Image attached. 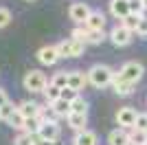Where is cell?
<instances>
[{
  "label": "cell",
  "instance_id": "1",
  "mask_svg": "<svg viewBox=\"0 0 147 145\" xmlns=\"http://www.w3.org/2000/svg\"><path fill=\"white\" fill-rule=\"evenodd\" d=\"M86 75H88V84H92L94 88H105V86L112 84V79H114L117 72L112 70L108 64H94Z\"/></svg>",
  "mask_w": 147,
  "mask_h": 145
},
{
  "label": "cell",
  "instance_id": "2",
  "mask_svg": "<svg viewBox=\"0 0 147 145\" xmlns=\"http://www.w3.org/2000/svg\"><path fill=\"white\" fill-rule=\"evenodd\" d=\"M70 40H77L81 44H101L105 40V33L103 31H90L81 24V26H75L70 31Z\"/></svg>",
  "mask_w": 147,
  "mask_h": 145
},
{
  "label": "cell",
  "instance_id": "3",
  "mask_svg": "<svg viewBox=\"0 0 147 145\" xmlns=\"http://www.w3.org/2000/svg\"><path fill=\"white\" fill-rule=\"evenodd\" d=\"M22 84L31 92H44V88L49 86V79H46V75L42 70H29L24 75V79H22Z\"/></svg>",
  "mask_w": 147,
  "mask_h": 145
},
{
  "label": "cell",
  "instance_id": "4",
  "mask_svg": "<svg viewBox=\"0 0 147 145\" xmlns=\"http://www.w3.org/2000/svg\"><path fill=\"white\" fill-rule=\"evenodd\" d=\"M143 72H145V68H143L141 62H125L117 75H119L121 79H125V81H129V84L136 86V81L143 77Z\"/></svg>",
  "mask_w": 147,
  "mask_h": 145
},
{
  "label": "cell",
  "instance_id": "5",
  "mask_svg": "<svg viewBox=\"0 0 147 145\" xmlns=\"http://www.w3.org/2000/svg\"><path fill=\"white\" fill-rule=\"evenodd\" d=\"M84 48H86V44L77 42V40H64L57 44L59 57H79V55H84Z\"/></svg>",
  "mask_w": 147,
  "mask_h": 145
},
{
  "label": "cell",
  "instance_id": "6",
  "mask_svg": "<svg viewBox=\"0 0 147 145\" xmlns=\"http://www.w3.org/2000/svg\"><path fill=\"white\" fill-rule=\"evenodd\" d=\"M90 13H92V9L86 2H75V5H70V9H68V16H70V20H73L77 26L86 24V20L90 18Z\"/></svg>",
  "mask_w": 147,
  "mask_h": 145
},
{
  "label": "cell",
  "instance_id": "7",
  "mask_svg": "<svg viewBox=\"0 0 147 145\" xmlns=\"http://www.w3.org/2000/svg\"><path fill=\"white\" fill-rule=\"evenodd\" d=\"M59 134H61V127L57 121H44L40 132H37V139L40 141H59Z\"/></svg>",
  "mask_w": 147,
  "mask_h": 145
},
{
  "label": "cell",
  "instance_id": "8",
  "mask_svg": "<svg viewBox=\"0 0 147 145\" xmlns=\"http://www.w3.org/2000/svg\"><path fill=\"white\" fill-rule=\"evenodd\" d=\"M136 112L134 108H129V106H125V108H119L117 112V123L121 125V130H132V127L136 125Z\"/></svg>",
  "mask_w": 147,
  "mask_h": 145
},
{
  "label": "cell",
  "instance_id": "9",
  "mask_svg": "<svg viewBox=\"0 0 147 145\" xmlns=\"http://www.w3.org/2000/svg\"><path fill=\"white\" fill-rule=\"evenodd\" d=\"M108 37L112 40L114 46H127V44L132 42V31H127L123 24H117V26L110 31V35H108Z\"/></svg>",
  "mask_w": 147,
  "mask_h": 145
},
{
  "label": "cell",
  "instance_id": "10",
  "mask_svg": "<svg viewBox=\"0 0 147 145\" xmlns=\"http://www.w3.org/2000/svg\"><path fill=\"white\" fill-rule=\"evenodd\" d=\"M37 60L42 62L44 66H53V64H57L61 57H59L57 46H42L40 51H37Z\"/></svg>",
  "mask_w": 147,
  "mask_h": 145
},
{
  "label": "cell",
  "instance_id": "11",
  "mask_svg": "<svg viewBox=\"0 0 147 145\" xmlns=\"http://www.w3.org/2000/svg\"><path fill=\"white\" fill-rule=\"evenodd\" d=\"M88 84V75L84 70H68V88H73V90H84Z\"/></svg>",
  "mask_w": 147,
  "mask_h": 145
},
{
  "label": "cell",
  "instance_id": "12",
  "mask_svg": "<svg viewBox=\"0 0 147 145\" xmlns=\"http://www.w3.org/2000/svg\"><path fill=\"white\" fill-rule=\"evenodd\" d=\"M110 13L117 20H123L129 16V5L127 0H110Z\"/></svg>",
  "mask_w": 147,
  "mask_h": 145
},
{
  "label": "cell",
  "instance_id": "13",
  "mask_svg": "<svg viewBox=\"0 0 147 145\" xmlns=\"http://www.w3.org/2000/svg\"><path fill=\"white\" fill-rule=\"evenodd\" d=\"M112 88H114V92H117L119 97H129L132 92H134V84L121 79L119 75H114V79H112Z\"/></svg>",
  "mask_w": 147,
  "mask_h": 145
},
{
  "label": "cell",
  "instance_id": "14",
  "mask_svg": "<svg viewBox=\"0 0 147 145\" xmlns=\"http://www.w3.org/2000/svg\"><path fill=\"white\" fill-rule=\"evenodd\" d=\"M86 29H90V31H103V26H105V16H103V11H92L90 13V18L86 20V24H84Z\"/></svg>",
  "mask_w": 147,
  "mask_h": 145
},
{
  "label": "cell",
  "instance_id": "15",
  "mask_svg": "<svg viewBox=\"0 0 147 145\" xmlns=\"http://www.w3.org/2000/svg\"><path fill=\"white\" fill-rule=\"evenodd\" d=\"M18 112L24 117V119H33V117H37L42 112V106H40V103H33V101H22L18 106Z\"/></svg>",
  "mask_w": 147,
  "mask_h": 145
},
{
  "label": "cell",
  "instance_id": "16",
  "mask_svg": "<svg viewBox=\"0 0 147 145\" xmlns=\"http://www.w3.org/2000/svg\"><path fill=\"white\" fill-rule=\"evenodd\" d=\"M66 119H68V125L73 127L75 132H84V130H86L88 115H77V112H70V115H68Z\"/></svg>",
  "mask_w": 147,
  "mask_h": 145
},
{
  "label": "cell",
  "instance_id": "17",
  "mask_svg": "<svg viewBox=\"0 0 147 145\" xmlns=\"http://www.w3.org/2000/svg\"><path fill=\"white\" fill-rule=\"evenodd\" d=\"M108 145H129L127 132L125 130H112L108 134Z\"/></svg>",
  "mask_w": 147,
  "mask_h": 145
},
{
  "label": "cell",
  "instance_id": "18",
  "mask_svg": "<svg viewBox=\"0 0 147 145\" xmlns=\"http://www.w3.org/2000/svg\"><path fill=\"white\" fill-rule=\"evenodd\" d=\"M75 145H97V134L92 132V130L77 132V136H75Z\"/></svg>",
  "mask_w": 147,
  "mask_h": 145
},
{
  "label": "cell",
  "instance_id": "19",
  "mask_svg": "<svg viewBox=\"0 0 147 145\" xmlns=\"http://www.w3.org/2000/svg\"><path fill=\"white\" fill-rule=\"evenodd\" d=\"M51 110H53L57 117H68L70 115V103L64 101V99H57V101L51 103Z\"/></svg>",
  "mask_w": 147,
  "mask_h": 145
},
{
  "label": "cell",
  "instance_id": "20",
  "mask_svg": "<svg viewBox=\"0 0 147 145\" xmlns=\"http://www.w3.org/2000/svg\"><path fill=\"white\" fill-rule=\"evenodd\" d=\"M127 139H129V145H147V132H141V130L132 127Z\"/></svg>",
  "mask_w": 147,
  "mask_h": 145
},
{
  "label": "cell",
  "instance_id": "21",
  "mask_svg": "<svg viewBox=\"0 0 147 145\" xmlns=\"http://www.w3.org/2000/svg\"><path fill=\"white\" fill-rule=\"evenodd\" d=\"M49 84H51V86H55V88H59V90H64V88L68 86V72H66V70L55 72V75H53V79H51Z\"/></svg>",
  "mask_w": 147,
  "mask_h": 145
},
{
  "label": "cell",
  "instance_id": "22",
  "mask_svg": "<svg viewBox=\"0 0 147 145\" xmlns=\"http://www.w3.org/2000/svg\"><path fill=\"white\" fill-rule=\"evenodd\" d=\"M70 112H77V115H86V112H88V101L79 95L73 103H70Z\"/></svg>",
  "mask_w": 147,
  "mask_h": 145
},
{
  "label": "cell",
  "instance_id": "23",
  "mask_svg": "<svg viewBox=\"0 0 147 145\" xmlns=\"http://www.w3.org/2000/svg\"><path fill=\"white\" fill-rule=\"evenodd\" d=\"M37 143H40V139H37V136H33V134H26V132L18 134V136H16V141H13V145H37Z\"/></svg>",
  "mask_w": 147,
  "mask_h": 145
},
{
  "label": "cell",
  "instance_id": "24",
  "mask_svg": "<svg viewBox=\"0 0 147 145\" xmlns=\"http://www.w3.org/2000/svg\"><path fill=\"white\" fill-rule=\"evenodd\" d=\"M7 123H9L13 130H22V132H24V117L18 112V108H16V112L9 117V121H7Z\"/></svg>",
  "mask_w": 147,
  "mask_h": 145
},
{
  "label": "cell",
  "instance_id": "25",
  "mask_svg": "<svg viewBox=\"0 0 147 145\" xmlns=\"http://www.w3.org/2000/svg\"><path fill=\"white\" fill-rule=\"evenodd\" d=\"M138 22H141V16H134V13H129L127 18H123V20H121V24H123V26H125L127 31H132V33L136 31Z\"/></svg>",
  "mask_w": 147,
  "mask_h": 145
},
{
  "label": "cell",
  "instance_id": "26",
  "mask_svg": "<svg viewBox=\"0 0 147 145\" xmlns=\"http://www.w3.org/2000/svg\"><path fill=\"white\" fill-rule=\"evenodd\" d=\"M59 95H61V90L59 88H55V86H46V88H44V97H46V101H49V106L53 101H57V99H59Z\"/></svg>",
  "mask_w": 147,
  "mask_h": 145
},
{
  "label": "cell",
  "instance_id": "27",
  "mask_svg": "<svg viewBox=\"0 0 147 145\" xmlns=\"http://www.w3.org/2000/svg\"><path fill=\"white\" fill-rule=\"evenodd\" d=\"M16 108H18V106H13L11 101H7L5 106H0V119H2V121H9V117L16 112Z\"/></svg>",
  "mask_w": 147,
  "mask_h": 145
},
{
  "label": "cell",
  "instance_id": "28",
  "mask_svg": "<svg viewBox=\"0 0 147 145\" xmlns=\"http://www.w3.org/2000/svg\"><path fill=\"white\" fill-rule=\"evenodd\" d=\"M127 5H129V13H134V16H143V11H145L143 0H127Z\"/></svg>",
  "mask_w": 147,
  "mask_h": 145
},
{
  "label": "cell",
  "instance_id": "29",
  "mask_svg": "<svg viewBox=\"0 0 147 145\" xmlns=\"http://www.w3.org/2000/svg\"><path fill=\"white\" fill-rule=\"evenodd\" d=\"M77 97H79V92L77 90H73V88H64V90H61V95H59V99H64V101H68V103H73L75 99H77Z\"/></svg>",
  "mask_w": 147,
  "mask_h": 145
},
{
  "label": "cell",
  "instance_id": "30",
  "mask_svg": "<svg viewBox=\"0 0 147 145\" xmlns=\"http://www.w3.org/2000/svg\"><path fill=\"white\" fill-rule=\"evenodd\" d=\"M136 130H141V132H147V115L145 112H138L136 115Z\"/></svg>",
  "mask_w": 147,
  "mask_h": 145
},
{
  "label": "cell",
  "instance_id": "31",
  "mask_svg": "<svg viewBox=\"0 0 147 145\" xmlns=\"http://www.w3.org/2000/svg\"><path fill=\"white\" fill-rule=\"evenodd\" d=\"M9 22H11V11L5 9V7H0V29H5Z\"/></svg>",
  "mask_w": 147,
  "mask_h": 145
},
{
  "label": "cell",
  "instance_id": "32",
  "mask_svg": "<svg viewBox=\"0 0 147 145\" xmlns=\"http://www.w3.org/2000/svg\"><path fill=\"white\" fill-rule=\"evenodd\" d=\"M136 35H141V37H147V20L141 16V22H138V26H136V31H134Z\"/></svg>",
  "mask_w": 147,
  "mask_h": 145
},
{
  "label": "cell",
  "instance_id": "33",
  "mask_svg": "<svg viewBox=\"0 0 147 145\" xmlns=\"http://www.w3.org/2000/svg\"><path fill=\"white\" fill-rule=\"evenodd\" d=\"M7 101H9V97H7V92L2 90V88H0V106H5Z\"/></svg>",
  "mask_w": 147,
  "mask_h": 145
},
{
  "label": "cell",
  "instance_id": "34",
  "mask_svg": "<svg viewBox=\"0 0 147 145\" xmlns=\"http://www.w3.org/2000/svg\"><path fill=\"white\" fill-rule=\"evenodd\" d=\"M37 145H61L59 141H40Z\"/></svg>",
  "mask_w": 147,
  "mask_h": 145
},
{
  "label": "cell",
  "instance_id": "35",
  "mask_svg": "<svg viewBox=\"0 0 147 145\" xmlns=\"http://www.w3.org/2000/svg\"><path fill=\"white\" fill-rule=\"evenodd\" d=\"M143 18H145V20H147V9H145V11H143Z\"/></svg>",
  "mask_w": 147,
  "mask_h": 145
},
{
  "label": "cell",
  "instance_id": "36",
  "mask_svg": "<svg viewBox=\"0 0 147 145\" xmlns=\"http://www.w3.org/2000/svg\"><path fill=\"white\" fill-rule=\"evenodd\" d=\"M143 7H145V9H147V0H143Z\"/></svg>",
  "mask_w": 147,
  "mask_h": 145
},
{
  "label": "cell",
  "instance_id": "37",
  "mask_svg": "<svg viewBox=\"0 0 147 145\" xmlns=\"http://www.w3.org/2000/svg\"><path fill=\"white\" fill-rule=\"evenodd\" d=\"M26 2H33V0H26Z\"/></svg>",
  "mask_w": 147,
  "mask_h": 145
}]
</instances>
